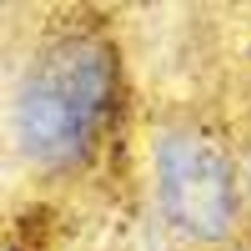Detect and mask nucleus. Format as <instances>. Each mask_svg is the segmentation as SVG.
<instances>
[{
    "mask_svg": "<svg viewBox=\"0 0 251 251\" xmlns=\"http://www.w3.org/2000/svg\"><path fill=\"white\" fill-rule=\"evenodd\" d=\"M114 66L107 47L71 38L42 59L19 103V129L40 160L77 157L93 140L112 98Z\"/></svg>",
    "mask_w": 251,
    "mask_h": 251,
    "instance_id": "obj_1",
    "label": "nucleus"
},
{
    "mask_svg": "<svg viewBox=\"0 0 251 251\" xmlns=\"http://www.w3.org/2000/svg\"><path fill=\"white\" fill-rule=\"evenodd\" d=\"M160 191L171 220L200 239H219L234 217V182L224 158L206 141L177 134L158 153Z\"/></svg>",
    "mask_w": 251,
    "mask_h": 251,
    "instance_id": "obj_2",
    "label": "nucleus"
}]
</instances>
